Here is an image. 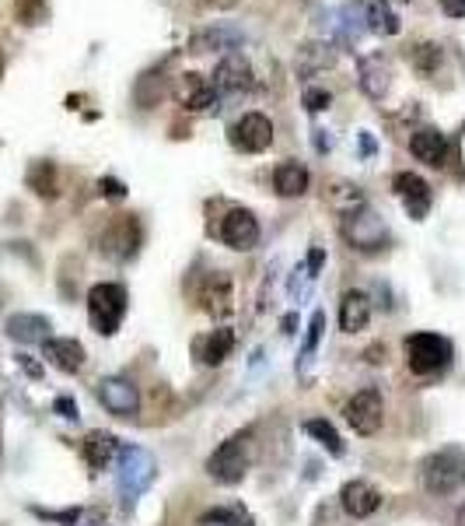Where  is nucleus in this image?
<instances>
[{"mask_svg":"<svg viewBox=\"0 0 465 526\" xmlns=\"http://www.w3.org/2000/svg\"><path fill=\"white\" fill-rule=\"evenodd\" d=\"M308 183L311 176L301 161H280L273 169V190L280 197H301V193H308Z\"/></svg>","mask_w":465,"mask_h":526,"instance_id":"24","label":"nucleus"},{"mask_svg":"<svg viewBox=\"0 0 465 526\" xmlns=\"http://www.w3.org/2000/svg\"><path fill=\"white\" fill-rule=\"evenodd\" d=\"M98 190H102V197H109V201H123V197H126V186L119 183V180H112V176H106V180L98 183Z\"/></svg>","mask_w":465,"mask_h":526,"instance_id":"36","label":"nucleus"},{"mask_svg":"<svg viewBox=\"0 0 465 526\" xmlns=\"http://www.w3.org/2000/svg\"><path fill=\"white\" fill-rule=\"evenodd\" d=\"M140 239H144L140 222H136L133 214H123L119 222H112L109 229L102 232L98 250L106 253V256H112V260H130V256H136V250H140Z\"/></svg>","mask_w":465,"mask_h":526,"instance_id":"12","label":"nucleus"},{"mask_svg":"<svg viewBox=\"0 0 465 526\" xmlns=\"http://www.w3.org/2000/svg\"><path fill=\"white\" fill-rule=\"evenodd\" d=\"M91 526H106V523H91Z\"/></svg>","mask_w":465,"mask_h":526,"instance_id":"45","label":"nucleus"},{"mask_svg":"<svg viewBox=\"0 0 465 526\" xmlns=\"http://www.w3.org/2000/svg\"><path fill=\"white\" fill-rule=\"evenodd\" d=\"M248 470V435H231L207 459V474L217 484H242Z\"/></svg>","mask_w":465,"mask_h":526,"instance_id":"7","label":"nucleus"},{"mask_svg":"<svg viewBox=\"0 0 465 526\" xmlns=\"http://www.w3.org/2000/svg\"><path fill=\"white\" fill-rule=\"evenodd\" d=\"M459 526H465V505L459 509Z\"/></svg>","mask_w":465,"mask_h":526,"instance_id":"44","label":"nucleus"},{"mask_svg":"<svg viewBox=\"0 0 465 526\" xmlns=\"http://www.w3.org/2000/svg\"><path fill=\"white\" fill-rule=\"evenodd\" d=\"M199 302H203V309L210 313V316H227L235 305H231V281L227 274H214L207 277V284H203V292H199Z\"/></svg>","mask_w":465,"mask_h":526,"instance_id":"25","label":"nucleus"},{"mask_svg":"<svg viewBox=\"0 0 465 526\" xmlns=\"http://www.w3.org/2000/svg\"><path fill=\"white\" fill-rule=\"evenodd\" d=\"M197 351H199V362H203V366H221L224 358L235 351V330H231V326L214 330L210 337H203V341L197 344Z\"/></svg>","mask_w":465,"mask_h":526,"instance_id":"26","label":"nucleus"},{"mask_svg":"<svg viewBox=\"0 0 465 526\" xmlns=\"http://www.w3.org/2000/svg\"><path fill=\"white\" fill-rule=\"evenodd\" d=\"M49 320L39 316V313H15L7 320V337L11 341H22V344H45L49 341Z\"/></svg>","mask_w":465,"mask_h":526,"instance_id":"22","label":"nucleus"},{"mask_svg":"<svg viewBox=\"0 0 465 526\" xmlns=\"http://www.w3.org/2000/svg\"><path fill=\"white\" fill-rule=\"evenodd\" d=\"M53 411L60 414V418H66V421H77V418H81V414H77V404H74L70 397H56V400H53Z\"/></svg>","mask_w":465,"mask_h":526,"instance_id":"37","label":"nucleus"},{"mask_svg":"<svg viewBox=\"0 0 465 526\" xmlns=\"http://www.w3.org/2000/svg\"><path fill=\"white\" fill-rule=\"evenodd\" d=\"M176 98L182 102V109H189V113H207V109H217V102H221L217 88H214V85H210L203 74H197V70L178 74Z\"/></svg>","mask_w":465,"mask_h":526,"instance_id":"14","label":"nucleus"},{"mask_svg":"<svg viewBox=\"0 0 465 526\" xmlns=\"http://www.w3.org/2000/svg\"><path fill=\"white\" fill-rule=\"evenodd\" d=\"M441 11L448 18H465V0H441Z\"/></svg>","mask_w":465,"mask_h":526,"instance_id":"39","label":"nucleus"},{"mask_svg":"<svg viewBox=\"0 0 465 526\" xmlns=\"http://www.w3.org/2000/svg\"><path fill=\"white\" fill-rule=\"evenodd\" d=\"M28 186H32L39 197H56V193H60L56 165H53V161H35V165L28 169Z\"/></svg>","mask_w":465,"mask_h":526,"instance_id":"30","label":"nucleus"},{"mask_svg":"<svg viewBox=\"0 0 465 526\" xmlns=\"http://www.w3.org/2000/svg\"><path fill=\"white\" fill-rule=\"evenodd\" d=\"M18 362H22V368H25V372H28V376H35V379L43 376V368H39V362H32L28 355H18Z\"/></svg>","mask_w":465,"mask_h":526,"instance_id":"40","label":"nucleus"},{"mask_svg":"<svg viewBox=\"0 0 465 526\" xmlns=\"http://www.w3.org/2000/svg\"><path fill=\"white\" fill-rule=\"evenodd\" d=\"M343 414H347V425L357 435H375L381 428V421H385V400H381V393L375 387H364L347 400Z\"/></svg>","mask_w":465,"mask_h":526,"instance_id":"9","label":"nucleus"},{"mask_svg":"<svg viewBox=\"0 0 465 526\" xmlns=\"http://www.w3.org/2000/svg\"><path fill=\"white\" fill-rule=\"evenodd\" d=\"M119 470H116V488H119V499L123 505H133L157 474V459L140 449V446H119Z\"/></svg>","mask_w":465,"mask_h":526,"instance_id":"2","label":"nucleus"},{"mask_svg":"<svg viewBox=\"0 0 465 526\" xmlns=\"http://www.w3.org/2000/svg\"><path fill=\"white\" fill-rule=\"evenodd\" d=\"M409 151H413V159L423 161V165L441 169L444 159H448V138H444L438 127H420V130H413V138H409Z\"/></svg>","mask_w":465,"mask_h":526,"instance_id":"19","label":"nucleus"},{"mask_svg":"<svg viewBox=\"0 0 465 526\" xmlns=\"http://www.w3.org/2000/svg\"><path fill=\"white\" fill-rule=\"evenodd\" d=\"M43 355L49 358V366L66 372V376H74V372H81L85 368V344L74 341V337H49L43 344Z\"/></svg>","mask_w":465,"mask_h":526,"instance_id":"18","label":"nucleus"},{"mask_svg":"<svg viewBox=\"0 0 465 526\" xmlns=\"http://www.w3.org/2000/svg\"><path fill=\"white\" fill-rule=\"evenodd\" d=\"M305 432H308L318 446H326V453H332V457H343V453H347V446H343L339 432L332 428L326 418H311V421H305Z\"/></svg>","mask_w":465,"mask_h":526,"instance_id":"29","label":"nucleus"},{"mask_svg":"<svg viewBox=\"0 0 465 526\" xmlns=\"http://www.w3.org/2000/svg\"><path fill=\"white\" fill-rule=\"evenodd\" d=\"M45 0H15V15L22 25H43L45 22Z\"/></svg>","mask_w":465,"mask_h":526,"instance_id":"34","label":"nucleus"},{"mask_svg":"<svg viewBox=\"0 0 465 526\" xmlns=\"http://www.w3.org/2000/svg\"><path fill=\"white\" fill-rule=\"evenodd\" d=\"M360 151H364V155H371V151H375V140H371L368 130H360Z\"/></svg>","mask_w":465,"mask_h":526,"instance_id":"42","label":"nucleus"},{"mask_svg":"<svg viewBox=\"0 0 465 526\" xmlns=\"http://www.w3.org/2000/svg\"><path fill=\"white\" fill-rule=\"evenodd\" d=\"M364 18H368V32H375V36H399V15L389 7V0H368L364 4Z\"/></svg>","mask_w":465,"mask_h":526,"instance_id":"27","label":"nucleus"},{"mask_svg":"<svg viewBox=\"0 0 465 526\" xmlns=\"http://www.w3.org/2000/svg\"><path fill=\"white\" fill-rule=\"evenodd\" d=\"M217 235H221V242L227 246V250H238V253H248L259 246V222H256V214L252 211H245V207H235V211H227L221 222V229H217Z\"/></svg>","mask_w":465,"mask_h":526,"instance_id":"11","label":"nucleus"},{"mask_svg":"<svg viewBox=\"0 0 465 526\" xmlns=\"http://www.w3.org/2000/svg\"><path fill=\"white\" fill-rule=\"evenodd\" d=\"M245 43V36L238 28H227V25H207L189 36V53H238V46Z\"/></svg>","mask_w":465,"mask_h":526,"instance_id":"16","label":"nucleus"},{"mask_svg":"<svg viewBox=\"0 0 465 526\" xmlns=\"http://www.w3.org/2000/svg\"><path fill=\"white\" fill-rule=\"evenodd\" d=\"M301 102H305L308 113H326V109L332 106V95L326 92V88H318V85H311V88H305Z\"/></svg>","mask_w":465,"mask_h":526,"instance_id":"35","label":"nucleus"},{"mask_svg":"<svg viewBox=\"0 0 465 526\" xmlns=\"http://www.w3.org/2000/svg\"><path fill=\"white\" fill-rule=\"evenodd\" d=\"M227 140H231L235 151H245V155H263L266 148L273 144V123H269V116H263V113H245L242 119L231 123Z\"/></svg>","mask_w":465,"mask_h":526,"instance_id":"8","label":"nucleus"},{"mask_svg":"<svg viewBox=\"0 0 465 526\" xmlns=\"http://www.w3.org/2000/svg\"><path fill=\"white\" fill-rule=\"evenodd\" d=\"M357 81H360V92L368 95V98L381 102V98L389 95V88H392V67H389V60H385L381 53L360 57V64H357Z\"/></svg>","mask_w":465,"mask_h":526,"instance_id":"17","label":"nucleus"},{"mask_svg":"<svg viewBox=\"0 0 465 526\" xmlns=\"http://www.w3.org/2000/svg\"><path fill=\"white\" fill-rule=\"evenodd\" d=\"M322 330H326V313H322V309H315V313H311V323H308V334H305V344H301L298 368H305L311 362L315 347H318V341H322Z\"/></svg>","mask_w":465,"mask_h":526,"instance_id":"32","label":"nucleus"},{"mask_svg":"<svg viewBox=\"0 0 465 526\" xmlns=\"http://www.w3.org/2000/svg\"><path fill=\"white\" fill-rule=\"evenodd\" d=\"M339 502H343V509H347L354 520H368V516H375L378 512L381 495H378L375 484H368V480H350V484H343Z\"/></svg>","mask_w":465,"mask_h":526,"instance_id":"20","label":"nucleus"},{"mask_svg":"<svg viewBox=\"0 0 465 526\" xmlns=\"http://www.w3.org/2000/svg\"><path fill=\"white\" fill-rule=\"evenodd\" d=\"M126 288L116 284V281H102L88 292V320L91 326L102 334V337H112L119 326H123V316H126Z\"/></svg>","mask_w":465,"mask_h":526,"instance_id":"3","label":"nucleus"},{"mask_svg":"<svg viewBox=\"0 0 465 526\" xmlns=\"http://www.w3.org/2000/svg\"><path fill=\"white\" fill-rule=\"evenodd\" d=\"M199 7H214V11H221V7H231L235 0H197Z\"/></svg>","mask_w":465,"mask_h":526,"instance_id":"43","label":"nucleus"},{"mask_svg":"<svg viewBox=\"0 0 465 526\" xmlns=\"http://www.w3.org/2000/svg\"><path fill=\"white\" fill-rule=\"evenodd\" d=\"M81 453H85V463L91 467V474H98V470H106L112 459L119 457V438L112 432H88Z\"/></svg>","mask_w":465,"mask_h":526,"instance_id":"21","label":"nucleus"},{"mask_svg":"<svg viewBox=\"0 0 465 526\" xmlns=\"http://www.w3.org/2000/svg\"><path fill=\"white\" fill-rule=\"evenodd\" d=\"M339 232H343V239L360 253H378L385 250V242H389V225H385L368 204L350 211V214H343Z\"/></svg>","mask_w":465,"mask_h":526,"instance_id":"5","label":"nucleus"},{"mask_svg":"<svg viewBox=\"0 0 465 526\" xmlns=\"http://www.w3.org/2000/svg\"><path fill=\"white\" fill-rule=\"evenodd\" d=\"M315 22L322 25V32L339 46H354L368 32L364 4H357V0H322V11H315Z\"/></svg>","mask_w":465,"mask_h":526,"instance_id":"1","label":"nucleus"},{"mask_svg":"<svg viewBox=\"0 0 465 526\" xmlns=\"http://www.w3.org/2000/svg\"><path fill=\"white\" fill-rule=\"evenodd\" d=\"M315 148L318 151H329L332 148V138H326V130H315Z\"/></svg>","mask_w":465,"mask_h":526,"instance_id":"41","label":"nucleus"},{"mask_svg":"<svg viewBox=\"0 0 465 526\" xmlns=\"http://www.w3.org/2000/svg\"><path fill=\"white\" fill-rule=\"evenodd\" d=\"M95 397H98V404L109 414H116V418H136V414H140V389L133 387L130 379H123V376L98 379Z\"/></svg>","mask_w":465,"mask_h":526,"instance_id":"10","label":"nucleus"},{"mask_svg":"<svg viewBox=\"0 0 465 526\" xmlns=\"http://www.w3.org/2000/svg\"><path fill=\"white\" fill-rule=\"evenodd\" d=\"M371 323V298L364 292H347L339 302V330L343 334H360Z\"/></svg>","mask_w":465,"mask_h":526,"instance_id":"23","label":"nucleus"},{"mask_svg":"<svg viewBox=\"0 0 465 526\" xmlns=\"http://www.w3.org/2000/svg\"><path fill=\"white\" fill-rule=\"evenodd\" d=\"M402 351L413 376H441L451 366V341L438 334H409Z\"/></svg>","mask_w":465,"mask_h":526,"instance_id":"4","label":"nucleus"},{"mask_svg":"<svg viewBox=\"0 0 465 526\" xmlns=\"http://www.w3.org/2000/svg\"><path fill=\"white\" fill-rule=\"evenodd\" d=\"M199 526H248V516L242 509H210L199 516Z\"/></svg>","mask_w":465,"mask_h":526,"instance_id":"33","label":"nucleus"},{"mask_svg":"<svg viewBox=\"0 0 465 526\" xmlns=\"http://www.w3.org/2000/svg\"><path fill=\"white\" fill-rule=\"evenodd\" d=\"M322 263H326V250H322V246H315V250L308 253V260H305L308 274H311V277H318V271H322Z\"/></svg>","mask_w":465,"mask_h":526,"instance_id":"38","label":"nucleus"},{"mask_svg":"<svg viewBox=\"0 0 465 526\" xmlns=\"http://www.w3.org/2000/svg\"><path fill=\"white\" fill-rule=\"evenodd\" d=\"M465 484V453L462 449H441L423 463V488L430 495H455Z\"/></svg>","mask_w":465,"mask_h":526,"instance_id":"6","label":"nucleus"},{"mask_svg":"<svg viewBox=\"0 0 465 526\" xmlns=\"http://www.w3.org/2000/svg\"><path fill=\"white\" fill-rule=\"evenodd\" d=\"M409 67L417 70L420 77L438 74V67H441V46H434V43H420V46H413L409 49Z\"/></svg>","mask_w":465,"mask_h":526,"instance_id":"31","label":"nucleus"},{"mask_svg":"<svg viewBox=\"0 0 465 526\" xmlns=\"http://www.w3.org/2000/svg\"><path fill=\"white\" fill-rule=\"evenodd\" d=\"M217 95H238L248 92L256 85V74H252V64L245 60L242 53H224V60L214 67V81H210Z\"/></svg>","mask_w":465,"mask_h":526,"instance_id":"15","label":"nucleus"},{"mask_svg":"<svg viewBox=\"0 0 465 526\" xmlns=\"http://www.w3.org/2000/svg\"><path fill=\"white\" fill-rule=\"evenodd\" d=\"M336 60V46L332 43H308V46L298 49V70L301 74H315L322 67H332Z\"/></svg>","mask_w":465,"mask_h":526,"instance_id":"28","label":"nucleus"},{"mask_svg":"<svg viewBox=\"0 0 465 526\" xmlns=\"http://www.w3.org/2000/svg\"><path fill=\"white\" fill-rule=\"evenodd\" d=\"M392 186H396V197L402 201L406 214H409L413 222H423V218L430 214L434 190H430V183H427L423 176H417V172H399L396 180H392Z\"/></svg>","mask_w":465,"mask_h":526,"instance_id":"13","label":"nucleus"}]
</instances>
